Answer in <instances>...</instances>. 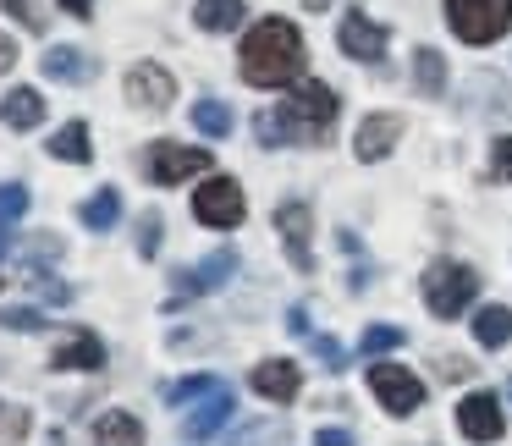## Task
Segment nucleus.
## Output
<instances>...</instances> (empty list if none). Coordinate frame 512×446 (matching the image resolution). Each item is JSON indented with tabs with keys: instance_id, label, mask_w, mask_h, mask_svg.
<instances>
[{
	"instance_id": "29",
	"label": "nucleus",
	"mask_w": 512,
	"mask_h": 446,
	"mask_svg": "<svg viewBox=\"0 0 512 446\" xmlns=\"http://www.w3.org/2000/svg\"><path fill=\"white\" fill-rule=\"evenodd\" d=\"M221 380H210V375H188V380H177V386L166 391V402H199L204 391H215Z\"/></svg>"
},
{
	"instance_id": "22",
	"label": "nucleus",
	"mask_w": 512,
	"mask_h": 446,
	"mask_svg": "<svg viewBox=\"0 0 512 446\" xmlns=\"http://www.w3.org/2000/svg\"><path fill=\"white\" fill-rule=\"evenodd\" d=\"M50 155H56V160H72V166H89V160H94L89 127H83V122H67L56 138H50Z\"/></svg>"
},
{
	"instance_id": "26",
	"label": "nucleus",
	"mask_w": 512,
	"mask_h": 446,
	"mask_svg": "<svg viewBox=\"0 0 512 446\" xmlns=\"http://www.w3.org/2000/svg\"><path fill=\"white\" fill-rule=\"evenodd\" d=\"M358 347H364L369 358H380V353H391V347H402V331H397V325H369Z\"/></svg>"
},
{
	"instance_id": "13",
	"label": "nucleus",
	"mask_w": 512,
	"mask_h": 446,
	"mask_svg": "<svg viewBox=\"0 0 512 446\" xmlns=\"http://www.w3.org/2000/svg\"><path fill=\"white\" fill-rule=\"evenodd\" d=\"M402 138V116L397 111H386V116H364V127H358V138H353V155L358 160H380V155H391V144Z\"/></svg>"
},
{
	"instance_id": "39",
	"label": "nucleus",
	"mask_w": 512,
	"mask_h": 446,
	"mask_svg": "<svg viewBox=\"0 0 512 446\" xmlns=\"http://www.w3.org/2000/svg\"><path fill=\"white\" fill-rule=\"evenodd\" d=\"M12 67H17V45L0 34V72H12Z\"/></svg>"
},
{
	"instance_id": "23",
	"label": "nucleus",
	"mask_w": 512,
	"mask_h": 446,
	"mask_svg": "<svg viewBox=\"0 0 512 446\" xmlns=\"http://www.w3.org/2000/svg\"><path fill=\"white\" fill-rule=\"evenodd\" d=\"M78 215H83V226H89V232H111L116 215H122V193H116V188H100L94 199H83Z\"/></svg>"
},
{
	"instance_id": "34",
	"label": "nucleus",
	"mask_w": 512,
	"mask_h": 446,
	"mask_svg": "<svg viewBox=\"0 0 512 446\" xmlns=\"http://www.w3.org/2000/svg\"><path fill=\"white\" fill-rule=\"evenodd\" d=\"M28 281L39 287V298H45V303H72V287H67V281H50V276H28Z\"/></svg>"
},
{
	"instance_id": "19",
	"label": "nucleus",
	"mask_w": 512,
	"mask_h": 446,
	"mask_svg": "<svg viewBox=\"0 0 512 446\" xmlns=\"http://www.w3.org/2000/svg\"><path fill=\"white\" fill-rule=\"evenodd\" d=\"M45 78H56V83H89L94 78V61L83 56V50H72V45H56L45 56Z\"/></svg>"
},
{
	"instance_id": "42",
	"label": "nucleus",
	"mask_w": 512,
	"mask_h": 446,
	"mask_svg": "<svg viewBox=\"0 0 512 446\" xmlns=\"http://www.w3.org/2000/svg\"><path fill=\"white\" fill-rule=\"evenodd\" d=\"M0 254H6V237H0Z\"/></svg>"
},
{
	"instance_id": "8",
	"label": "nucleus",
	"mask_w": 512,
	"mask_h": 446,
	"mask_svg": "<svg viewBox=\"0 0 512 446\" xmlns=\"http://www.w3.org/2000/svg\"><path fill=\"white\" fill-rule=\"evenodd\" d=\"M457 430H463L468 441H501V430H507L501 397H490V391H468V397L457 402Z\"/></svg>"
},
{
	"instance_id": "20",
	"label": "nucleus",
	"mask_w": 512,
	"mask_h": 446,
	"mask_svg": "<svg viewBox=\"0 0 512 446\" xmlns=\"http://www.w3.org/2000/svg\"><path fill=\"white\" fill-rule=\"evenodd\" d=\"M94 446H144V424L133 413H105L94 424Z\"/></svg>"
},
{
	"instance_id": "18",
	"label": "nucleus",
	"mask_w": 512,
	"mask_h": 446,
	"mask_svg": "<svg viewBox=\"0 0 512 446\" xmlns=\"http://www.w3.org/2000/svg\"><path fill=\"white\" fill-rule=\"evenodd\" d=\"M243 0H199V6H193V23L204 28V34H232L237 23H243Z\"/></svg>"
},
{
	"instance_id": "10",
	"label": "nucleus",
	"mask_w": 512,
	"mask_h": 446,
	"mask_svg": "<svg viewBox=\"0 0 512 446\" xmlns=\"http://www.w3.org/2000/svg\"><path fill=\"white\" fill-rule=\"evenodd\" d=\"M171 94H177V83H171V72L155 67V61H138V67L127 72V100L144 105V111H166Z\"/></svg>"
},
{
	"instance_id": "25",
	"label": "nucleus",
	"mask_w": 512,
	"mask_h": 446,
	"mask_svg": "<svg viewBox=\"0 0 512 446\" xmlns=\"http://www.w3.org/2000/svg\"><path fill=\"white\" fill-rule=\"evenodd\" d=\"M193 127H199L204 138H226L232 133V111H226L221 100H199L193 105Z\"/></svg>"
},
{
	"instance_id": "17",
	"label": "nucleus",
	"mask_w": 512,
	"mask_h": 446,
	"mask_svg": "<svg viewBox=\"0 0 512 446\" xmlns=\"http://www.w3.org/2000/svg\"><path fill=\"white\" fill-rule=\"evenodd\" d=\"M0 122L17 127V133H28V127L45 122V100H39V89H12L6 100H0Z\"/></svg>"
},
{
	"instance_id": "40",
	"label": "nucleus",
	"mask_w": 512,
	"mask_h": 446,
	"mask_svg": "<svg viewBox=\"0 0 512 446\" xmlns=\"http://www.w3.org/2000/svg\"><path fill=\"white\" fill-rule=\"evenodd\" d=\"M61 12H72V17H94V0H61Z\"/></svg>"
},
{
	"instance_id": "1",
	"label": "nucleus",
	"mask_w": 512,
	"mask_h": 446,
	"mask_svg": "<svg viewBox=\"0 0 512 446\" xmlns=\"http://www.w3.org/2000/svg\"><path fill=\"white\" fill-rule=\"evenodd\" d=\"M237 67H243V78L254 83V89H281V83H292L303 72V34L292 23H281V17H265V23L248 28L243 50H237Z\"/></svg>"
},
{
	"instance_id": "37",
	"label": "nucleus",
	"mask_w": 512,
	"mask_h": 446,
	"mask_svg": "<svg viewBox=\"0 0 512 446\" xmlns=\"http://www.w3.org/2000/svg\"><path fill=\"white\" fill-rule=\"evenodd\" d=\"M496 177H512V138H496Z\"/></svg>"
},
{
	"instance_id": "33",
	"label": "nucleus",
	"mask_w": 512,
	"mask_h": 446,
	"mask_svg": "<svg viewBox=\"0 0 512 446\" xmlns=\"http://www.w3.org/2000/svg\"><path fill=\"white\" fill-rule=\"evenodd\" d=\"M0 12H12L17 23H23V28H34V34H45V17H39L34 6H28V0H6V6H0Z\"/></svg>"
},
{
	"instance_id": "2",
	"label": "nucleus",
	"mask_w": 512,
	"mask_h": 446,
	"mask_svg": "<svg viewBox=\"0 0 512 446\" xmlns=\"http://www.w3.org/2000/svg\"><path fill=\"white\" fill-rule=\"evenodd\" d=\"M336 116H342V100H336L325 83H298V89L281 100V111H276V127H281V138L287 144H325L331 138V127H336Z\"/></svg>"
},
{
	"instance_id": "28",
	"label": "nucleus",
	"mask_w": 512,
	"mask_h": 446,
	"mask_svg": "<svg viewBox=\"0 0 512 446\" xmlns=\"http://www.w3.org/2000/svg\"><path fill=\"white\" fill-rule=\"evenodd\" d=\"M28 435V408H6L0 402V446H17Z\"/></svg>"
},
{
	"instance_id": "31",
	"label": "nucleus",
	"mask_w": 512,
	"mask_h": 446,
	"mask_svg": "<svg viewBox=\"0 0 512 446\" xmlns=\"http://www.w3.org/2000/svg\"><path fill=\"white\" fill-rule=\"evenodd\" d=\"M160 232H166V221H160L155 210H144V221H138V254H144V259L160 248Z\"/></svg>"
},
{
	"instance_id": "6",
	"label": "nucleus",
	"mask_w": 512,
	"mask_h": 446,
	"mask_svg": "<svg viewBox=\"0 0 512 446\" xmlns=\"http://www.w3.org/2000/svg\"><path fill=\"white\" fill-rule=\"evenodd\" d=\"M193 215H199L204 226H237L248 215V204H243V188H237L232 177H210L204 188H193Z\"/></svg>"
},
{
	"instance_id": "14",
	"label": "nucleus",
	"mask_w": 512,
	"mask_h": 446,
	"mask_svg": "<svg viewBox=\"0 0 512 446\" xmlns=\"http://www.w3.org/2000/svg\"><path fill=\"white\" fill-rule=\"evenodd\" d=\"M254 391H259V397H270V402H292L303 391L298 364H287V358H265V364L254 369Z\"/></svg>"
},
{
	"instance_id": "38",
	"label": "nucleus",
	"mask_w": 512,
	"mask_h": 446,
	"mask_svg": "<svg viewBox=\"0 0 512 446\" xmlns=\"http://www.w3.org/2000/svg\"><path fill=\"white\" fill-rule=\"evenodd\" d=\"M287 331H292V336H309V309H303V303L287 314Z\"/></svg>"
},
{
	"instance_id": "4",
	"label": "nucleus",
	"mask_w": 512,
	"mask_h": 446,
	"mask_svg": "<svg viewBox=\"0 0 512 446\" xmlns=\"http://www.w3.org/2000/svg\"><path fill=\"white\" fill-rule=\"evenodd\" d=\"M479 292V276L474 265H457V259H435L424 270V303H430L435 320H457L468 309V298Z\"/></svg>"
},
{
	"instance_id": "35",
	"label": "nucleus",
	"mask_w": 512,
	"mask_h": 446,
	"mask_svg": "<svg viewBox=\"0 0 512 446\" xmlns=\"http://www.w3.org/2000/svg\"><path fill=\"white\" fill-rule=\"evenodd\" d=\"M254 127H259V138H265L270 149H281V144H287V138H281V127H276V116H259Z\"/></svg>"
},
{
	"instance_id": "24",
	"label": "nucleus",
	"mask_w": 512,
	"mask_h": 446,
	"mask_svg": "<svg viewBox=\"0 0 512 446\" xmlns=\"http://www.w3.org/2000/svg\"><path fill=\"white\" fill-rule=\"evenodd\" d=\"M413 83H419V89L430 94V100L446 89V61H441V50H430V45L413 50Z\"/></svg>"
},
{
	"instance_id": "11",
	"label": "nucleus",
	"mask_w": 512,
	"mask_h": 446,
	"mask_svg": "<svg viewBox=\"0 0 512 446\" xmlns=\"http://www.w3.org/2000/svg\"><path fill=\"white\" fill-rule=\"evenodd\" d=\"M232 408H237V397H232V386H215V391H204L199 397V408L182 419V435L188 441H210L215 430H221L226 419H232Z\"/></svg>"
},
{
	"instance_id": "3",
	"label": "nucleus",
	"mask_w": 512,
	"mask_h": 446,
	"mask_svg": "<svg viewBox=\"0 0 512 446\" xmlns=\"http://www.w3.org/2000/svg\"><path fill=\"white\" fill-rule=\"evenodd\" d=\"M446 28L463 45H496L512 28V0H446Z\"/></svg>"
},
{
	"instance_id": "32",
	"label": "nucleus",
	"mask_w": 512,
	"mask_h": 446,
	"mask_svg": "<svg viewBox=\"0 0 512 446\" xmlns=\"http://www.w3.org/2000/svg\"><path fill=\"white\" fill-rule=\"evenodd\" d=\"M0 325H6V331H39L45 320H39V309H6V314H0Z\"/></svg>"
},
{
	"instance_id": "41",
	"label": "nucleus",
	"mask_w": 512,
	"mask_h": 446,
	"mask_svg": "<svg viewBox=\"0 0 512 446\" xmlns=\"http://www.w3.org/2000/svg\"><path fill=\"white\" fill-rule=\"evenodd\" d=\"M507 402H512V380H507Z\"/></svg>"
},
{
	"instance_id": "9",
	"label": "nucleus",
	"mask_w": 512,
	"mask_h": 446,
	"mask_svg": "<svg viewBox=\"0 0 512 446\" xmlns=\"http://www.w3.org/2000/svg\"><path fill=\"white\" fill-rule=\"evenodd\" d=\"M336 39H342V50L353 61H380L386 56V28H380L375 17H364V12H347L342 23H336Z\"/></svg>"
},
{
	"instance_id": "15",
	"label": "nucleus",
	"mask_w": 512,
	"mask_h": 446,
	"mask_svg": "<svg viewBox=\"0 0 512 446\" xmlns=\"http://www.w3.org/2000/svg\"><path fill=\"white\" fill-rule=\"evenodd\" d=\"M237 270V254L232 248H221V254H210L204 265H193V270H182V281H177V298H193V292H215L226 276Z\"/></svg>"
},
{
	"instance_id": "5",
	"label": "nucleus",
	"mask_w": 512,
	"mask_h": 446,
	"mask_svg": "<svg viewBox=\"0 0 512 446\" xmlns=\"http://www.w3.org/2000/svg\"><path fill=\"white\" fill-rule=\"evenodd\" d=\"M369 391H375L380 408L397 413V419L419 413V402H424V380L413 375V369H402V364H369Z\"/></svg>"
},
{
	"instance_id": "21",
	"label": "nucleus",
	"mask_w": 512,
	"mask_h": 446,
	"mask_svg": "<svg viewBox=\"0 0 512 446\" xmlns=\"http://www.w3.org/2000/svg\"><path fill=\"white\" fill-rule=\"evenodd\" d=\"M474 336H479V347H507L512 342V309L485 303V309L474 314Z\"/></svg>"
},
{
	"instance_id": "12",
	"label": "nucleus",
	"mask_w": 512,
	"mask_h": 446,
	"mask_svg": "<svg viewBox=\"0 0 512 446\" xmlns=\"http://www.w3.org/2000/svg\"><path fill=\"white\" fill-rule=\"evenodd\" d=\"M276 232H281V243H287V254H292V265L298 270H314V248H309V204L303 199H287L276 210Z\"/></svg>"
},
{
	"instance_id": "27",
	"label": "nucleus",
	"mask_w": 512,
	"mask_h": 446,
	"mask_svg": "<svg viewBox=\"0 0 512 446\" xmlns=\"http://www.w3.org/2000/svg\"><path fill=\"white\" fill-rule=\"evenodd\" d=\"M28 215V188H17V182H6L0 188V226H12Z\"/></svg>"
},
{
	"instance_id": "36",
	"label": "nucleus",
	"mask_w": 512,
	"mask_h": 446,
	"mask_svg": "<svg viewBox=\"0 0 512 446\" xmlns=\"http://www.w3.org/2000/svg\"><path fill=\"white\" fill-rule=\"evenodd\" d=\"M314 446H353V430H331V424H325V430L314 435Z\"/></svg>"
},
{
	"instance_id": "16",
	"label": "nucleus",
	"mask_w": 512,
	"mask_h": 446,
	"mask_svg": "<svg viewBox=\"0 0 512 446\" xmlns=\"http://www.w3.org/2000/svg\"><path fill=\"white\" fill-rule=\"evenodd\" d=\"M56 369H100L105 364V342L94 331H72L67 342L56 347V358H50Z\"/></svg>"
},
{
	"instance_id": "30",
	"label": "nucleus",
	"mask_w": 512,
	"mask_h": 446,
	"mask_svg": "<svg viewBox=\"0 0 512 446\" xmlns=\"http://www.w3.org/2000/svg\"><path fill=\"white\" fill-rule=\"evenodd\" d=\"M309 342H314V353H320V364L331 369V375H342V369H347V347L336 342V336H309Z\"/></svg>"
},
{
	"instance_id": "7",
	"label": "nucleus",
	"mask_w": 512,
	"mask_h": 446,
	"mask_svg": "<svg viewBox=\"0 0 512 446\" xmlns=\"http://www.w3.org/2000/svg\"><path fill=\"white\" fill-rule=\"evenodd\" d=\"M210 171V149H193V144H155L149 149V177L160 188H177V182Z\"/></svg>"
}]
</instances>
